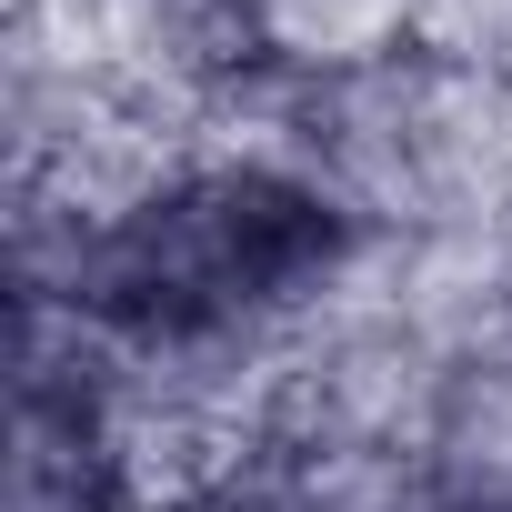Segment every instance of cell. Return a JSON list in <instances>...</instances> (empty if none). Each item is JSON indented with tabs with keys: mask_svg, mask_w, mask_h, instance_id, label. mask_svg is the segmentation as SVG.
I'll use <instances>...</instances> for the list:
<instances>
[{
	"mask_svg": "<svg viewBox=\"0 0 512 512\" xmlns=\"http://www.w3.org/2000/svg\"><path fill=\"white\" fill-rule=\"evenodd\" d=\"M372 262L382 241L302 161L251 131H211L101 221L21 251V302H61L121 352L292 362Z\"/></svg>",
	"mask_w": 512,
	"mask_h": 512,
	"instance_id": "6da1fadb",
	"label": "cell"
},
{
	"mask_svg": "<svg viewBox=\"0 0 512 512\" xmlns=\"http://www.w3.org/2000/svg\"><path fill=\"white\" fill-rule=\"evenodd\" d=\"M241 131L302 161L392 251L512 231V91L432 51H382L322 81H272Z\"/></svg>",
	"mask_w": 512,
	"mask_h": 512,
	"instance_id": "7a4b0ae2",
	"label": "cell"
},
{
	"mask_svg": "<svg viewBox=\"0 0 512 512\" xmlns=\"http://www.w3.org/2000/svg\"><path fill=\"white\" fill-rule=\"evenodd\" d=\"M422 492L462 512H512V302L482 312L442 362L432 432H422Z\"/></svg>",
	"mask_w": 512,
	"mask_h": 512,
	"instance_id": "3957f363",
	"label": "cell"
},
{
	"mask_svg": "<svg viewBox=\"0 0 512 512\" xmlns=\"http://www.w3.org/2000/svg\"><path fill=\"white\" fill-rule=\"evenodd\" d=\"M251 21H262V51L282 81H322V71L412 51V0H251Z\"/></svg>",
	"mask_w": 512,
	"mask_h": 512,
	"instance_id": "277c9868",
	"label": "cell"
},
{
	"mask_svg": "<svg viewBox=\"0 0 512 512\" xmlns=\"http://www.w3.org/2000/svg\"><path fill=\"white\" fill-rule=\"evenodd\" d=\"M412 51L512 91V0H412Z\"/></svg>",
	"mask_w": 512,
	"mask_h": 512,
	"instance_id": "5b68a950",
	"label": "cell"
},
{
	"mask_svg": "<svg viewBox=\"0 0 512 512\" xmlns=\"http://www.w3.org/2000/svg\"><path fill=\"white\" fill-rule=\"evenodd\" d=\"M502 292H512V241H502Z\"/></svg>",
	"mask_w": 512,
	"mask_h": 512,
	"instance_id": "8992f818",
	"label": "cell"
}]
</instances>
